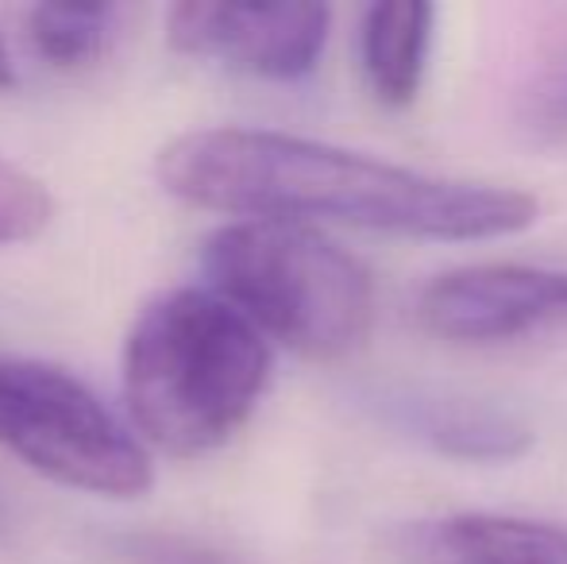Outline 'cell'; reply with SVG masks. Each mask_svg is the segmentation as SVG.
<instances>
[{
	"instance_id": "cell-1",
	"label": "cell",
	"mask_w": 567,
	"mask_h": 564,
	"mask_svg": "<svg viewBox=\"0 0 567 564\" xmlns=\"http://www.w3.org/2000/svg\"><path fill=\"white\" fill-rule=\"evenodd\" d=\"M171 197L239 221L351 225L410 240H502L537 225V197L441 178L337 143L270 129H197L158 151Z\"/></svg>"
},
{
	"instance_id": "cell-6",
	"label": "cell",
	"mask_w": 567,
	"mask_h": 564,
	"mask_svg": "<svg viewBox=\"0 0 567 564\" xmlns=\"http://www.w3.org/2000/svg\"><path fill=\"white\" fill-rule=\"evenodd\" d=\"M421 325L452 345H502L567 321V271L529 264H471L421 290Z\"/></svg>"
},
{
	"instance_id": "cell-8",
	"label": "cell",
	"mask_w": 567,
	"mask_h": 564,
	"mask_svg": "<svg viewBox=\"0 0 567 564\" xmlns=\"http://www.w3.org/2000/svg\"><path fill=\"white\" fill-rule=\"evenodd\" d=\"M436 8L429 4H371L359 23V59L371 93L390 109L413 105L425 82L433 51Z\"/></svg>"
},
{
	"instance_id": "cell-3",
	"label": "cell",
	"mask_w": 567,
	"mask_h": 564,
	"mask_svg": "<svg viewBox=\"0 0 567 564\" xmlns=\"http://www.w3.org/2000/svg\"><path fill=\"white\" fill-rule=\"evenodd\" d=\"M209 290L309 360L351 356L374 325L371 271L313 225L231 221L202 248Z\"/></svg>"
},
{
	"instance_id": "cell-5",
	"label": "cell",
	"mask_w": 567,
	"mask_h": 564,
	"mask_svg": "<svg viewBox=\"0 0 567 564\" xmlns=\"http://www.w3.org/2000/svg\"><path fill=\"white\" fill-rule=\"evenodd\" d=\"M329 31L332 12L324 4L182 0L166 8V39L174 51L267 82H298L313 74Z\"/></svg>"
},
{
	"instance_id": "cell-12",
	"label": "cell",
	"mask_w": 567,
	"mask_h": 564,
	"mask_svg": "<svg viewBox=\"0 0 567 564\" xmlns=\"http://www.w3.org/2000/svg\"><path fill=\"white\" fill-rule=\"evenodd\" d=\"M522 121L537 140L567 143V43L545 66L522 98Z\"/></svg>"
},
{
	"instance_id": "cell-9",
	"label": "cell",
	"mask_w": 567,
	"mask_h": 564,
	"mask_svg": "<svg viewBox=\"0 0 567 564\" xmlns=\"http://www.w3.org/2000/svg\"><path fill=\"white\" fill-rule=\"evenodd\" d=\"M402 425L429 441L436 452L460 460H514L529 449V429L514 414H502L483 402L410 394L394 402Z\"/></svg>"
},
{
	"instance_id": "cell-10",
	"label": "cell",
	"mask_w": 567,
	"mask_h": 564,
	"mask_svg": "<svg viewBox=\"0 0 567 564\" xmlns=\"http://www.w3.org/2000/svg\"><path fill=\"white\" fill-rule=\"evenodd\" d=\"M120 20L124 8L116 4H35L28 12V39L47 66L82 70L105 59Z\"/></svg>"
},
{
	"instance_id": "cell-7",
	"label": "cell",
	"mask_w": 567,
	"mask_h": 564,
	"mask_svg": "<svg viewBox=\"0 0 567 564\" xmlns=\"http://www.w3.org/2000/svg\"><path fill=\"white\" fill-rule=\"evenodd\" d=\"M410 564H567V530L522 514L463 511L402 530Z\"/></svg>"
},
{
	"instance_id": "cell-11",
	"label": "cell",
	"mask_w": 567,
	"mask_h": 564,
	"mask_svg": "<svg viewBox=\"0 0 567 564\" xmlns=\"http://www.w3.org/2000/svg\"><path fill=\"white\" fill-rule=\"evenodd\" d=\"M54 221V197L35 174L0 155V248L28 244Z\"/></svg>"
},
{
	"instance_id": "cell-4",
	"label": "cell",
	"mask_w": 567,
	"mask_h": 564,
	"mask_svg": "<svg viewBox=\"0 0 567 564\" xmlns=\"http://www.w3.org/2000/svg\"><path fill=\"white\" fill-rule=\"evenodd\" d=\"M0 449L62 488L105 499L151 491L147 444L59 363L0 352Z\"/></svg>"
},
{
	"instance_id": "cell-2",
	"label": "cell",
	"mask_w": 567,
	"mask_h": 564,
	"mask_svg": "<svg viewBox=\"0 0 567 564\" xmlns=\"http://www.w3.org/2000/svg\"><path fill=\"white\" fill-rule=\"evenodd\" d=\"M267 383V337L209 286L158 294L127 329V422L163 457L194 460L228 444Z\"/></svg>"
},
{
	"instance_id": "cell-14",
	"label": "cell",
	"mask_w": 567,
	"mask_h": 564,
	"mask_svg": "<svg viewBox=\"0 0 567 564\" xmlns=\"http://www.w3.org/2000/svg\"><path fill=\"white\" fill-rule=\"evenodd\" d=\"M12 82H16V62H12V51H8L4 35H0V90H8Z\"/></svg>"
},
{
	"instance_id": "cell-13",
	"label": "cell",
	"mask_w": 567,
	"mask_h": 564,
	"mask_svg": "<svg viewBox=\"0 0 567 564\" xmlns=\"http://www.w3.org/2000/svg\"><path fill=\"white\" fill-rule=\"evenodd\" d=\"M116 557L124 564H236L225 553H213L197 542L171 534H132L116 542Z\"/></svg>"
}]
</instances>
